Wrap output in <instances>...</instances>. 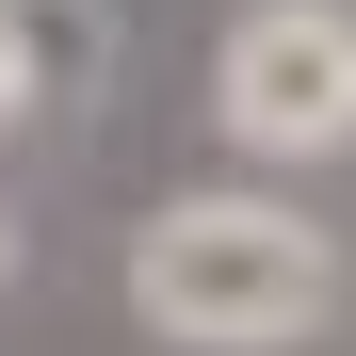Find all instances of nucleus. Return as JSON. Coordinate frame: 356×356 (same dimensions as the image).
<instances>
[{
  "instance_id": "nucleus-1",
  "label": "nucleus",
  "mask_w": 356,
  "mask_h": 356,
  "mask_svg": "<svg viewBox=\"0 0 356 356\" xmlns=\"http://www.w3.org/2000/svg\"><path fill=\"white\" fill-rule=\"evenodd\" d=\"M130 324L178 356H291L340 324V243L291 195H162L130 227Z\"/></svg>"
},
{
  "instance_id": "nucleus-2",
  "label": "nucleus",
  "mask_w": 356,
  "mask_h": 356,
  "mask_svg": "<svg viewBox=\"0 0 356 356\" xmlns=\"http://www.w3.org/2000/svg\"><path fill=\"white\" fill-rule=\"evenodd\" d=\"M211 113L243 162H340L356 146V0H243L211 49Z\"/></svg>"
},
{
  "instance_id": "nucleus-3",
  "label": "nucleus",
  "mask_w": 356,
  "mask_h": 356,
  "mask_svg": "<svg viewBox=\"0 0 356 356\" xmlns=\"http://www.w3.org/2000/svg\"><path fill=\"white\" fill-rule=\"evenodd\" d=\"M17 33H33V113H65L97 81V0H17Z\"/></svg>"
},
{
  "instance_id": "nucleus-4",
  "label": "nucleus",
  "mask_w": 356,
  "mask_h": 356,
  "mask_svg": "<svg viewBox=\"0 0 356 356\" xmlns=\"http://www.w3.org/2000/svg\"><path fill=\"white\" fill-rule=\"evenodd\" d=\"M33 113V33H17V0H0V130Z\"/></svg>"
},
{
  "instance_id": "nucleus-5",
  "label": "nucleus",
  "mask_w": 356,
  "mask_h": 356,
  "mask_svg": "<svg viewBox=\"0 0 356 356\" xmlns=\"http://www.w3.org/2000/svg\"><path fill=\"white\" fill-rule=\"evenodd\" d=\"M0 275H17V227H0Z\"/></svg>"
}]
</instances>
